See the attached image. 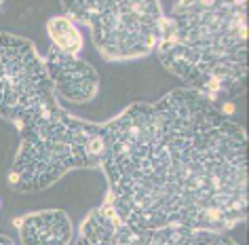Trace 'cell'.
Segmentation results:
<instances>
[{
  "label": "cell",
  "instance_id": "6da1fadb",
  "mask_svg": "<svg viewBox=\"0 0 249 245\" xmlns=\"http://www.w3.org/2000/svg\"><path fill=\"white\" fill-rule=\"evenodd\" d=\"M99 131L102 205L118 222L226 232L247 220V135L211 99L173 89Z\"/></svg>",
  "mask_w": 249,
  "mask_h": 245
},
{
  "label": "cell",
  "instance_id": "7a4b0ae2",
  "mask_svg": "<svg viewBox=\"0 0 249 245\" xmlns=\"http://www.w3.org/2000/svg\"><path fill=\"white\" fill-rule=\"evenodd\" d=\"M157 55L167 72L213 104L239 95L247 76V2H173L165 13Z\"/></svg>",
  "mask_w": 249,
  "mask_h": 245
},
{
  "label": "cell",
  "instance_id": "3957f363",
  "mask_svg": "<svg viewBox=\"0 0 249 245\" xmlns=\"http://www.w3.org/2000/svg\"><path fill=\"white\" fill-rule=\"evenodd\" d=\"M102 131L89 123L55 108L19 129V150L7 182L19 194H36L74 169L99 167Z\"/></svg>",
  "mask_w": 249,
  "mask_h": 245
},
{
  "label": "cell",
  "instance_id": "277c9868",
  "mask_svg": "<svg viewBox=\"0 0 249 245\" xmlns=\"http://www.w3.org/2000/svg\"><path fill=\"white\" fill-rule=\"evenodd\" d=\"M64 15L91 30L93 45L108 61H133L157 51L165 11L159 0H72Z\"/></svg>",
  "mask_w": 249,
  "mask_h": 245
},
{
  "label": "cell",
  "instance_id": "5b68a950",
  "mask_svg": "<svg viewBox=\"0 0 249 245\" xmlns=\"http://www.w3.org/2000/svg\"><path fill=\"white\" fill-rule=\"evenodd\" d=\"M57 106L45 57L23 36L0 32V116L19 131Z\"/></svg>",
  "mask_w": 249,
  "mask_h": 245
},
{
  "label": "cell",
  "instance_id": "8992f818",
  "mask_svg": "<svg viewBox=\"0 0 249 245\" xmlns=\"http://www.w3.org/2000/svg\"><path fill=\"white\" fill-rule=\"evenodd\" d=\"M74 245H239L224 232L190 228H133L112 216L106 205L95 207Z\"/></svg>",
  "mask_w": 249,
  "mask_h": 245
},
{
  "label": "cell",
  "instance_id": "52a82bcc",
  "mask_svg": "<svg viewBox=\"0 0 249 245\" xmlns=\"http://www.w3.org/2000/svg\"><path fill=\"white\" fill-rule=\"evenodd\" d=\"M47 74L53 85L55 97L70 104H89L99 91V74L89 61L78 55H66L57 49H49L45 57Z\"/></svg>",
  "mask_w": 249,
  "mask_h": 245
},
{
  "label": "cell",
  "instance_id": "ba28073f",
  "mask_svg": "<svg viewBox=\"0 0 249 245\" xmlns=\"http://www.w3.org/2000/svg\"><path fill=\"white\" fill-rule=\"evenodd\" d=\"M21 245H70L74 226L64 209H40L13 220Z\"/></svg>",
  "mask_w": 249,
  "mask_h": 245
},
{
  "label": "cell",
  "instance_id": "9c48e42d",
  "mask_svg": "<svg viewBox=\"0 0 249 245\" xmlns=\"http://www.w3.org/2000/svg\"><path fill=\"white\" fill-rule=\"evenodd\" d=\"M47 36L51 40V47L66 55H78L83 51V34L76 21L66 15H53L47 21Z\"/></svg>",
  "mask_w": 249,
  "mask_h": 245
},
{
  "label": "cell",
  "instance_id": "30bf717a",
  "mask_svg": "<svg viewBox=\"0 0 249 245\" xmlns=\"http://www.w3.org/2000/svg\"><path fill=\"white\" fill-rule=\"evenodd\" d=\"M0 245H15L13 239L7 237V235H0Z\"/></svg>",
  "mask_w": 249,
  "mask_h": 245
},
{
  "label": "cell",
  "instance_id": "8fae6325",
  "mask_svg": "<svg viewBox=\"0 0 249 245\" xmlns=\"http://www.w3.org/2000/svg\"><path fill=\"white\" fill-rule=\"evenodd\" d=\"M0 7H2V2H0Z\"/></svg>",
  "mask_w": 249,
  "mask_h": 245
}]
</instances>
